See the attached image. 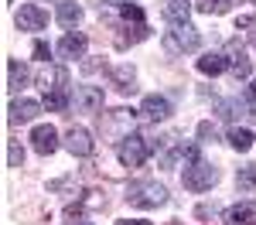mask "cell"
Returning <instances> with one entry per match:
<instances>
[{
    "label": "cell",
    "instance_id": "1",
    "mask_svg": "<svg viewBox=\"0 0 256 225\" xmlns=\"http://www.w3.org/2000/svg\"><path fill=\"white\" fill-rule=\"evenodd\" d=\"M134 123H137V109L120 106V109H110V113H99V133H102V140H110V143H123L130 137Z\"/></svg>",
    "mask_w": 256,
    "mask_h": 225
},
{
    "label": "cell",
    "instance_id": "2",
    "mask_svg": "<svg viewBox=\"0 0 256 225\" xmlns=\"http://www.w3.org/2000/svg\"><path fill=\"white\" fill-rule=\"evenodd\" d=\"M160 44H164L168 55H184V51H198L202 48V34L192 24H171V31H164Z\"/></svg>",
    "mask_w": 256,
    "mask_h": 225
},
{
    "label": "cell",
    "instance_id": "3",
    "mask_svg": "<svg viewBox=\"0 0 256 225\" xmlns=\"http://www.w3.org/2000/svg\"><path fill=\"white\" fill-rule=\"evenodd\" d=\"M126 202L134 208H158L168 202V188L158 181H134L126 188Z\"/></svg>",
    "mask_w": 256,
    "mask_h": 225
},
{
    "label": "cell",
    "instance_id": "4",
    "mask_svg": "<svg viewBox=\"0 0 256 225\" xmlns=\"http://www.w3.org/2000/svg\"><path fill=\"white\" fill-rule=\"evenodd\" d=\"M216 181H218V171H216L208 161H192V164H184V178H181V184H184L188 191H208Z\"/></svg>",
    "mask_w": 256,
    "mask_h": 225
},
{
    "label": "cell",
    "instance_id": "5",
    "mask_svg": "<svg viewBox=\"0 0 256 225\" xmlns=\"http://www.w3.org/2000/svg\"><path fill=\"white\" fill-rule=\"evenodd\" d=\"M150 150H154V147L144 140V137H134V133H130L126 140L120 143V164H123V167H140V164L150 157Z\"/></svg>",
    "mask_w": 256,
    "mask_h": 225
},
{
    "label": "cell",
    "instance_id": "6",
    "mask_svg": "<svg viewBox=\"0 0 256 225\" xmlns=\"http://www.w3.org/2000/svg\"><path fill=\"white\" fill-rule=\"evenodd\" d=\"M222 55H226V61H229V72H232L236 79H246V75L253 72V61L246 58V48H242L236 38L226 41V51H222Z\"/></svg>",
    "mask_w": 256,
    "mask_h": 225
},
{
    "label": "cell",
    "instance_id": "7",
    "mask_svg": "<svg viewBox=\"0 0 256 225\" xmlns=\"http://www.w3.org/2000/svg\"><path fill=\"white\" fill-rule=\"evenodd\" d=\"M14 24H18V31H44L48 10H41L38 3H24L18 14H14Z\"/></svg>",
    "mask_w": 256,
    "mask_h": 225
},
{
    "label": "cell",
    "instance_id": "8",
    "mask_svg": "<svg viewBox=\"0 0 256 225\" xmlns=\"http://www.w3.org/2000/svg\"><path fill=\"white\" fill-rule=\"evenodd\" d=\"M31 147L38 150L41 157L55 154V150H58V130H55L52 123H38V126L31 130Z\"/></svg>",
    "mask_w": 256,
    "mask_h": 225
},
{
    "label": "cell",
    "instance_id": "9",
    "mask_svg": "<svg viewBox=\"0 0 256 225\" xmlns=\"http://www.w3.org/2000/svg\"><path fill=\"white\" fill-rule=\"evenodd\" d=\"M38 113H41L38 99H14L7 106V123H10V126H20V123H31Z\"/></svg>",
    "mask_w": 256,
    "mask_h": 225
},
{
    "label": "cell",
    "instance_id": "10",
    "mask_svg": "<svg viewBox=\"0 0 256 225\" xmlns=\"http://www.w3.org/2000/svg\"><path fill=\"white\" fill-rule=\"evenodd\" d=\"M65 147H68V154H76V157H89L92 154V133L86 130V126H72L68 133H65Z\"/></svg>",
    "mask_w": 256,
    "mask_h": 225
},
{
    "label": "cell",
    "instance_id": "11",
    "mask_svg": "<svg viewBox=\"0 0 256 225\" xmlns=\"http://www.w3.org/2000/svg\"><path fill=\"white\" fill-rule=\"evenodd\" d=\"M140 113H144V120H150V123H164L171 116V102L164 99V96H158V92H150L140 102Z\"/></svg>",
    "mask_w": 256,
    "mask_h": 225
},
{
    "label": "cell",
    "instance_id": "12",
    "mask_svg": "<svg viewBox=\"0 0 256 225\" xmlns=\"http://www.w3.org/2000/svg\"><path fill=\"white\" fill-rule=\"evenodd\" d=\"M38 85L44 89V92H68V68H62V65H55V68H44L38 75Z\"/></svg>",
    "mask_w": 256,
    "mask_h": 225
},
{
    "label": "cell",
    "instance_id": "13",
    "mask_svg": "<svg viewBox=\"0 0 256 225\" xmlns=\"http://www.w3.org/2000/svg\"><path fill=\"white\" fill-rule=\"evenodd\" d=\"M76 109L79 113H99L102 109V89L99 85H79L76 89Z\"/></svg>",
    "mask_w": 256,
    "mask_h": 225
},
{
    "label": "cell",
    "instance_id": "14",
    "mask_svg": "<svg viewBox=\"0 0 256 225\" xmlns=\"http://www.w3.org/2000/svg\"><path fill=\"white\" fill-rule=\"evenodd\" d=\"M86 44H89V41H86V34H79V31H68V34H65V38L55 44V51H58L62 58H82V55H86Z\"/></svg>",
    "mask_w": 256,
    "mask_h": 225
},
{
    "label": "cell",
    "instance_id": "15",
    "mask_svg": "<svg viewBox=\"0 0 256 225\" xmlns=\"http://www.w3.org/2000/svg\"><path fill=\"white\" fill-rule=\"evenodd\" d=\"M150 34V27H147V20H137V24H123V31L116 34V48L123 51V48H130V44H137V41H144Z\"/></svg>",
    "mask_w": 256,
    "mask_h": 225
},
{
    "label": "cell",
    "instance_id": "16",
    "mask_svg": "<svg viewBox=\"0 0 256 225\" xmlns=\"http://www.w3.org/2000/svg\"><path fill=\"white\" fill-rule=\"evenodd\" d=\"M79 17H82V7L76 0H55V20L62 27H76Z\"/></svg>",
    "mask_w": 256,
    "mask_h": 225
},
{
    "label": "cell",
    "instance_id": "17",
    "mask_svg": "<svg viewBox=\"0 0 256 225\" xmlns=\"http://www.w3.org/2000/svg\"><path fill=\"white\" fill-rule=\"evenodd\" d=\"M110 79L116 85L120 92H134L137 89V72H134V65H113L110 68Z\"/></svg>",
    "mask_w": 256,
    "mask_h": 225
},
{
    "label": "cell",
    "instance_id": "18",
    "mask_svg": "<svg viewBox=\"0 0 256 225\" xmlns=\"http://www.w3.org/2000/svg\"><path fill=\"white\" fill-rule=\"evenodd\" d=\"M226 225H256V205L242 202V205H232L229 212H226Z\"/></svg>",
    "mask_w": 256,
    "mask_h": 225
},
{
    "label": "cell",
    "instance_id": "19",
    "mask_svg": "<svg viewBox=\"0 0 256 225\" xmlns=\"http://www.w3.org/2000/svg\"><path fill=\"white\" fill-rule=\"evenodd\" d=\"M28 82H31L28 65H20L18 58H10V61H7V89H10V92H18V89H24Z\"/></svg>",
    "mask_w": 256,
    "mask_h": 225
},
{
    "label": "cell",
    "instance_id": "20",
    "mask_svg": "<svg viewBox=\"0 0 256 225\" xmlns=\"http://www.w3.org/2000/svg\"><path fill=\"white\" fill-rule=\"evenodd\" d=\"M164 17L171 20V24H192V3L188 0H168L164 3Z\"/></svg>",
    "mask_w": 256,
    "mask_h": 225
},
{
    "label": "cell",
    "instance_id": "21",
    "mask_svg": "<svg viewBox=\"0 0 256 225\" xmlns=\"http://www.w3.org/2000/svg\"><path fill=\"white\" fill-rule=\"evenodd\" d=\"M226 68H229L226 55H212V51H208V55L198 58V72H202V75H222Z\"/></svg>",
    "mask_w": 256,
    "mask_h": 225
},
{
    "label": "cell",
    "instance_id": "22",
    "mask_svg": "<svg viewBox=\"0 0 256 225\" xmlns=\"http://www.w3.org/2000/svg\"><path fill=\"white\" fill-rule=\"evenodd\" d=\"M226 140H229V147H232V150H239V154H246V150L253 147V133H250V130H242V126H232Z\"/></svg>",
    "mask_w": 256,
    "mask_h": 225
},
{
    "label": "cell",
    "instance_id": "23",
    "mask_svg": "<svg viewBox=\"0 0 256 225\" xmlns=\"http://www.w3.org/2000/svg\"><path fill=\"white\" fill-rule=\"evenodd\" d=\"M218 116L239 120V116H250V109H246V102H239V99H218Z\"/></svg>",
    "mask_w": 256,
    "mask_h": 225
},
{
    "label": "cell",
    "instance_id": "24",
    "mask_svg": "<svg viewBox=\"0 0 256 225\" xmlns=\"http://www.w3.org/2000/svg\"><path fill=\"white\" fill-rule=\"evenodd\" d=\"M236 188L242 191V195L256 188V164H246V167H239V174H236Z\"/></svg>",
    "mask_w": 256,
    "mask_h": 225
},
{
    "label": "cell",
    "instance_id": "25",
    "mask_svg": "<svg viewBox=\"0 0 256 225\" xmlns=\"http://www.w3.org/2000/svg\"><path fill=\"white\" fill-rule=\"evenodd\" d=\"M195 133H198V143H216L218 140V126L212 120H202Z\"/></svg>",
    "mask_w": 256,
    "mask_h": 225
},
{
    "label": "cell",
    "instance_id": "26",
    "mask_svg": "<svg viewBox=\"0 0 256 225\" xmlns=\"http://www.w3.org/2000/svg\"><path fill=\"white\" fill-rule=\"evenodd\" d=\"M232 0H195V7L202 14H226Z\"/></svg>",
    "mask_w": 256,
    "mask_h": 225
},
{
    "label": "cell",
    "instance_id": "27",
    "mask_svg": "<svg viewBox=\"0 0 256 225\" xmlns=\"http://www.w3.org/2000/svg\"><path fill=\"white\" fill-rule=\"evenodd\" d=\"M24 164V147H20L18 140L7 143V167H20Z\"/></svg>",
    "mask_w": 256,
    "mask_h": 225
},
{
    "label": "cell",
    "instance_id": "28",
    "mask_svg": "<svg viewBox=\"0 0 256 225\" xmlns=\"http://www.w3.org/2000/svg\"><path fill=\"white\" fill-rule=\"evenodd\" d=\"M44 106L55 113V109H65L68 106V92H44Z\"/></svg>",
    "mask_w": 256,
    "mask_h": 225
},
{
    "label": "cell",
    "instance_id": "29",
    "mask_svg": "<svg viewBox=\"0 0 256 225\" xmlns=\"http://www.w3.org/2000/svg\"><path fill=\"white\" fill-rule=\"evenodd\" d=\"M123 20H134V24H137V20H144V10H140L137 3H126V7H123Z\"/></svg>",
    "mask_w": 256,
    "mask_h": 225
},
{
    "label": "cell",
    "instance_id": "30",
    "mask_svg": "<svg viewBox=\"0 0 256 225\" xmlns=\"http://www.w3.org/2000/svg\"><path fill=\"white\" fill-rule=\"evenodd\" d=\"M31 55H34L38 61H48V55H52V48H48L44 41H34V48H31Z\"/></svg>",
    "mask_w": 256,
    "mask_h": 225
},
{
    "label": "cell",
    "instance_id": "31",
    "mask_svg": "<svg viewBox=\"0 0 256 225\" xmlns=\"http://www.w3.org/2000/svg\"><path fill=\"white\" fill-rule=\"evenodd\" d=\"M253 24H256V20L250 17V14H242V17H236V31H239V27H253Z\"/></svg>",
    "mask_w": 256,
    "mask_h": 225
},
{
    "label": "cell",
    "instance_id": "32",
    "mask_svg": "<svg viewBox=\"0 0 256 225\" xmlns=\"http://www.w3.org/2000/svg\"><path fill=\"white\" fill-rule=\"evenodd\" d=\"M116 225H154V222H147V219H123V222Z\"/></svg>",
    "mask_w": 256,
    "mask_h": 225
},
{
    "label": "cell",
    "instance_id": "33",
    "mask_svg": "<svg viewBox=\"0 0 256 225\" xmlns=\"http://www.w3.org/2000/svg\"><path fill=\"white\" fill-rule=\"evenodd\" d=\"M246 99H250V102H256V79L250 82V89H246Z\"/></svg>",
    "mask_w": 256,
    "mask_h": 225
},
{
    "label": "cell",
    "instance_id": "34",
    "mask_svg": "<svg viewBox=\"0 0 256 225\" xmlns=\"http://www.w3.org/2000/svg\"><path fill=\"white\" fill-rule=\"evenodd\" d=\"M102 3H113V7H126L130 0H102Z\"/></svg>",
    "mask_w": 256,
    "mask_h": 225
},
{
    "label": "cell",
    "instance_id": "35",
    "mask_svg": "<svg viewBox=\"0 0 256 225\" xmlns=\"http://www.w3.org/2000/svg\"><path fill=\"white\" fill-rule=\"evenodd\" d=\"M250 120H253V123H256V106H253V109H250Z\"/></svg>",
    "mask_w": 256,
    "mask_h": 225
},
{
    "label": "cell",
    "instance_id": "36",
    "mask_svg": "<svg viewBox=\"0 0 256 225\" xmlns=\"http://www.w3.org/2000/svg\"><path fill=\"white\" fill-rule=\"evenodd\" d=\"M253 48H256V24H253Z\"/></svg>",
    "mask_w": 256,
    "mask_h": 225
}]
</instances>
